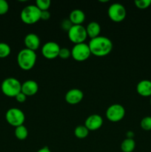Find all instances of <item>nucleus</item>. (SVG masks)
Masks as SVG:
<instances>
[{"label":"nucleus","instance_id":"1","mask_svg":"<svg viewBox=\"0 0 151 152\" xmlns=\"http://www.w3.org/2000/svg\"><path fill=\"white\" fill-rule=\"evenodd\" d=\"M88 45L91 54L99 57L107 56L112 51L113 49L112 41L107 37L102 36L91 39Z\"/></svg>","mask_w":151,"mask_h":152},{"label":"nucleus","instance_id":"2","mask_svg":"<svg viewBox=\"0 0 151 152\" xmlns=\"http://www.w3.org/2000/svg\"><path fill=\"white\" fill-rule=\"evenodd\" d=\"M37 56L33 50L24 48L19 52L17 55V63L20 68L25 71L32 69L36 65Z\"/></svg>","mask_w":151,"mask_h":152},{"label":"nucleus","instance_id":"3","mask_svg":"<svg viewBox=\"0 0 151 152\" xmlns=\"http://www.w3.org/2000/svg\"><path fill=\"white\" fill-rule=\"evenodd\" d=\"M1 90L5 96L16 97L22 90V83L14 77H7L1 83Z\"/></svg>","mask_w":151,"mask_h":152},{"label":"nucleus","instance_id":"4","mask_svg":"<svg viewBox=\"0 0 151 152\" xmlns=\"http://www.w3.org/2000/svg\"><path fill=\"white\" fill-rule=\"evenodd\" d=\"M41 10L36 5L30 4L26 6L21 11L20 18L22 22L28 25H33L40 20Z\"/></svg>","mask_w":151,"mask_h":152},{"label":"nucleus","instance_id":"5","mask_svg":"<svg viewBox=\"0 0 151 152\" xmlns=\"http://www.w3.org/2000/svg\"><path fill=\"white\" fill-rule=\"evenodd\" d=\"M5 119L8 124L16 128L24 124L25 115L22 110L16 108H11L6 112Z\"/></svg>","mask_w":151,"mask_h":152},{"label":"nucleus","instance_id":"6","mask_svg":"<svg viewBox=\"0 0 151 152\" xmlns=\"http://www.w3.org/2000/svg\"><path fill=\"white\" fill-rule=\"evenodd\" d=\"M68 38L75 45L84 43L87 37L86 28L82 25H73L68 32Z\"/></svg>","mask_w":151,"mask_h":152},{"label":"nucleus","instance_id":"7","mask_svg":"<svg viewBox=\"0 0 151 152\" xmlns=\"http://www.w3.org/2000/svg\"><path fill=\"white\" fill-rule=\"evenodd\" d=\"M90 55L91 52L89 45L84 42L75 45L71 50V56L78 62L86 61Z\"/></svg>","mask_w":151,"mask_h":152},{"label":"nucleus","instance_id":"8","mask_svg":"<svg viewBox=\"0 0 151 152\" xmlns=\"http://www.w3.org/2000/svg\"><path fill=\"white\" fill-rule=\"evenodd\" d=\"M125 115V109L120 104H113L108 107L106 111V117L109 121L113 123L121 121Z\"/></svg>","mask_w":151,"mask_h":152},{"label":"nucleus","instance_id":"9","mask_svg":"<svg viewBox=\"0 0 151 152\" xmlns=\"http://www.w3.org/2000/svg\"><path fill=\"white\" fill-rule=\"evenodd\" d=\"M108 16L115 22H120L124 20L127 15L126 9L123 4L113 3L108 8Z\"/></svg>","mask_w":151,"mask_h":152},{"label":"nucleus","instance_id":"10","mask_svg":"<svg viewBox=\"0 0 151 152\" xmlns=\"http://www.w3.org/2000/svg\"><path fill=\"white\" fill-rule=\"evenodd\" d=\"M60 46L55 42H47L41 48V53L47 59H53L59 56Z\"/></svg>","mask_w":151,"mask_h":152},{"label":"nucleus","instance_id":"11","mask_svg":"<svg viewBox=\"0 0 151 152\" xmlns=\"http://www.w3.org/2000/svg\"><path fill=\"white\" fill-rule=\"evenodd\" d=\"M103 125V119L99 114H92L86 119L84 126L89 131H96Z\"/></svg>","mask_w":151,"mask_h":152},{"label":"nucleus","instance_id":"12","mask_svg":"<svg viewBox=\"0 0 151 152\" xmlns=\"http://www.w3.org/2000/svg\"><path fill=\"white\" fill-rule=\"evenodd\" d=\"M84 94L80 89L73 88L67 92L65 94V100L70 105H76L82 101Z\"/></svg>","mask_w":151,"mask_h":152},{"label":"nucleus","instance_id":"13","mask_svg":"<svg viewBox=\"0 0 151 152\" xmlns=\"http://www.w3.org/2000/svg\"><path fill=\"white\" fill-rule=\"evenodd\" d=\"M38 91V85L34 80H27L22 84L21 91L27 96H34Z\"/></svg>","mask_w":151,"mask_h":152},{"label":"nucleus","instance_id":"14","mask_svg":"<svg viewBox=\"0 0 151 152\" xmlns=\"http://www.w3.org/2000/svg\"><path fill=\"white\" fill-rule=\"evenodd\" d=\"M25 45L26 48L35 51L40 46L39 37L33 33L27 34L25 37Z\"/></svg>","mask_w":151,"mask_h":152},{"label":"nucleus","instance_id":"15","mask_svg":"<svg viewBox=\"0 0 151 152\" xmlns=\"http://www.w3.org/2000/svg\"><path fill=\"white\" fill-rule=\"evenodd\" d=\"M136 91L140 96L144 97L151 96V81L147 80L140 81L136 86Z\"/></svg>","mask_w":151,"mask_h":152},{"label":"nucleus","instance_id":"16","mask_svg":"<svg viewBox=\"0 0 151 152\" xmlns=\"http://www.w3.org/2000/svg\"><path fill=\"white\" fill-rule=\"evenodd\" d=\"M69 19L73 25H81L85 20V14L79 9H75L70 13Z\"/></svg>","mask_w":151,"mask_h":152},{"label":"nucleus","instance_id":"17","mask_svg":"<svg viewBox=\"0 0 151 152\" xmlns=\"http://www.w3.org/2000/svg\"><path fill=\"white\" fill-rule=\"evenodd\" d=\"M87 34L90 38L93 39L99 37L101 32V26L98 22H91L86 27Z\"/></svg>","mask_w":151,"mask_h":152},{"label":"nucleus","instance_id":"18","mask_svg":"<svg viewBox=\"0 0 151 152\" xmlns=\"http://www.w3.org/2000/svg\"><path fill=\"white\" fill-rule=\"evenodd\" d=\"M136 148V142L133 139L127 138L121 143V150L123 152H133Z\"/></svg>","mask_w":151,"mask_h":152},{"label":"nucleus","instance_id":"19","mask_svg":"<svg viewBox=\"0 0 151 152\" xmlns=\"http://www.w3.org/2000/svg\"><path fill=\"white\" fill-rule=\"evenodd\" d=\"M15 136L19 140H24L27 139L28 136V130L24 125L18 126L15 129Z\"/></svg>","mask_w":151,"mask_h":152},{"label":"nucleus","instance_id":"20","mask_svg":"<svg viewBox=\"0 0 151 152\" xmlns=\"http://www.w3.org/2000/svg\"><path fill=\"white\" fill-rule=\"evenodd\" d=\"M90 131L84 126H78L74 130V134L78 139H84L89 134Z\"/></svg>","mask_w":151,"mask_h":152},{"label":"nucleus","instance_id":"21","mask_svg":"<svg viewBox=\"0 0 151 152\" xmlns=\"http://www.w3.org/2000/svg\"><path fill=\"white\" fill-rule=\"evenodd\" d=\"M11 48L7 43L0 42V58H5L10 54Z\"/></svg>","mask_w":151,"mask_h":152},{"label":"nucleus","instance_id":"22","mask_svg":"<svg viewBox=\"0 0 151 152\" xmlns=\"http://www.w3.org/2000/svg\"><path fill=\"white\" fill-rule=\"evenodd\" d=\"M50 0H37L36 1V6L41 11H44V10H48L49 7H50Z\"/></svg>","mask_w":151,"mask_h":152},{"label":"nucleus","instance_id":"23","mask_svg":"<svg viewBox=\"0 0 151 152\" xmlns=\"http://www.w3.org/2000/svg\"><path fill=\"white\" fill-rule=\"evenodd\" d=\"M140 126L142 129L144 131H150L151 130V117H144L140 123Z\"/></svg>","mask_w":151,"mask_h":152},{"label":"nucleus","instance_id":"24","mask_svg":"<svg viewBox=\"0 0 151 152\" xmlns=\"http://www.w3.org/2000/svg\"><path fill=\"white\" fill-rule=\"evenodd\" d=\"M134 3L138 8L146 9L150 6L151 0H136Z\"/></svg>","mask_w":151,"mask_h":152},{"label":"nucleus","instance_id":"25","mask_svg":"<svg viewBox=\"0 0 151 152\" xmlns=\"http://www.w3.org/2000/svg\"><path fill=\"white\" fill-rule=\"evenodd\" d=\"M71 56V50L67 48H60L59 53V57H60L62 59H67Z\"/></svg>","mask_w":151,"mask_h":152},{"label":"nucleus","instance_id":"26","mask_svg":"<svg viewBox=\"0 0 151 152\" xmlns=\"http://www.w3.org/2000/svg\"><path fill=\"white\" fill-rule=\"evenodd\" d=\"M9 4L5 0H0V15H4L8 12Z\"/></svg>","mask_w":151,"mask_h":152},{"label":"nucleus","instance_id":"27","mask_svg":"<svg viewBox=\"0 0 151 152\" xmlns=\"http://www.w3.org/2000/svg\"><path fill=\"white\" fill-rule=\"evenodd\" d=\"M73 24L71 23V22L70 21V19H65V20L62 21V24H61V26H62V28L63 30L66 31H69V30L70 29L71 27L73 26Z\"/></svg>","mask_w":151,"mask_h":152},{"label":"nucleus","instance_id":"28","mask_svg":"<svg viewBox=\"0 0 151 152\" xmlns=\"http://www.w3.org/2000/svg\"><path fill=\"white\" fill-rule=\"evenodd\" d=\"M16 99L18 102H20V103H23L26 101L27 99V96L25 94H24L22 91L20 93L18 94L16 96Z\"/></svg>","mask_w":151,"mask_h":152},{"label":"nucleus","instance_id":"29","mask_svg":"<svg viewBox=\"0 0 151 152\" xmlns=\"http://www.w3.org/2000/svg\"><path fill=\"white\" fill-rule=\"evenodd\" d=\"M50 18V13L48 10H44V11H41V16H40V19L41 20H48Z\"/></svg>","mask_w":151,"mask_h":152},{"label":"nucleus","instance_id":"30","mask_svg":"<svg viewBox=\"0 0 151 152\" xmlns=\"http://www.w3.org/2000/svg\"><path fill=\"white\" fill-rule=\"evenodd\" d=\"M37 152H51V151H50V148H49L48 147L44 146V147H43V148H40V149L38 150Z\"/></svg>","mask_w":151,"mask_h":152},{"label":"nucleus","instance_id":"31","mask_svg":"<svg viewBox=\"0 0 151 152\" xmlns=\"http://www.w3.org/2000/svg\"><path fill=\"white\" fill-rule=\"evenodd\" d=\"M127 138H130V139H133V137H134V133L132 132H128L127 133Z\"/></svg>","mask_w":151,"mask_h":152},{"label":"nucleus","instance_id":"32","mask_svg":"<svg viewBox=\"0 0 151 152\" xmlns=\"http://www.w3.org/2000/svg\"><path fill=\"white\" fill-rule=\"evenodd\" d=\"M150 105H151V96H150Z\"/></svg>","mask_w":151,"mask_h":152}]
</instances>
